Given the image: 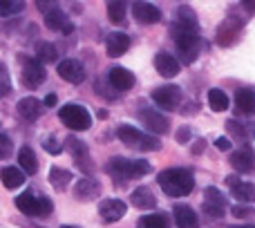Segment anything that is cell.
Segmentation results:
<instances>
[{"mask_svg":"<svg viewBox=\"0 0 255 228\" xmlns=\"http://www.w3.org/2000/svg\"><path fill=\"white\" fill-rule=\"evenodd\" d=\"M157 184L168 197H186L195 188V177L188 168H166L157 175Z\"/></svg>","mask_w":255,"mask_h":228,"instance_id":"cell-1","label":"cell"},{"mask_svg":"<svg viewBox=\"0 0 255 228\" xmlns=\"http://www.w3.org/2000/svg\"><path fill=\"white\" fill-rule=\"evenodd\" d=\"M170 36L175 40L177 54H179V61L190 65V63L197 61L199 56V47H202V38H199V29L195 27H186L181 22L170 25Z\"/></svg>","mask_w":255,"mask_h":228,"instance_id":"cell-2","label":"cell"},{"mask_svg":"<svg viewBox=\"0 0 255 228\" xmlns=\"http://www.w3.org/2000/svg\"><path fill=\"white\" fill-rule=\"evenodd\" d=\"M152 170L148 161L143 159H126V157H112L110 161L106 163V172L112 177V179L119 184H126V181L134 179V177H141V175H148Z\"/></svg>","mask_w":255,"mask_h":228,"instance_id":"cell-3","label":"cell"},{"mask_svg":"<svg viewBox=\"0 0 255 228\" xmlns=\"http://www.w3.org/2000/svg\"><path fill=\"white\" fill-rule=\"evenodd\" d=\"M117 136H119L128 148H132V150L152 152V150L161 148V143H159V139L154 134H145V132L136 130V127L130 125V123H121V125L117 127Z\"/></svg>","mask_w":255,"mask_h":228,"instance_id":"cell-4","label":"cell"},{"mask_svg":"<svg viewBox=\"0 0 255 228\" xmlns=\"http://www.w3.org/2000/svg\"><path fill=\"white\" fill-rule=\"evenodd\" d=\"M16 208L27 217H47L52 213L54 204L49 197L36 193V190H25L16 197Z\"/></svg>","mask_w":255,"mask_h":228,"instance_id":"cell-5","label":"cell"},{"mask_svg":"<svg viewBox=\"0 0 255 228\" xmlns=\"http://www.w3.org/2000/svg\"><path fill=\"white\" fill-rule=\"evenodd\" d=\"M58 118H61L63 125H67L70 130H76V132H85L92 125L90 112L85 110L83 106H79V103H65V106L58 110Z\"/></svg>","mask_w":255,"mask_h":228,"instance_id":"cell-6","label":"cell"},{"mask_svg":"<svg viewBox=\"0 0 255 228\" xmlns=\"http://www.w3.org/2000/svg\"><path fill=\"white\" fill-rule=\"evenodd\" d=\"M152 101L157 108H163V110H175L181 103V88L177 85H159V88L152 90Z\"/></svg>","mask_w":255,"mask_h":228,"instance_id":"cell-7","label":"cell"},{"mask_svg":"<svg viewBox=\"0 0 255 228\" xmlns=\"http://www.w3.org/2000/svg\"><path fill=\"white\" fill-rule=\"evenodd\" d=\"M65 148L70 150V154H72L76 166H79L83 172H88V177H90V172L94 170V163H92V157H90V152H88V145H85L83 141H79L76 136H67Z\"/></svg>","mask_w":255,"mask_h":228,"instance_id":"cell-8","label":"cell"},{"mask_svg":"<svg viewBox=\"0 0 255 228\" xmlns=\"http://www.w3.org/2000/svg\"><path fill=\"white\" fill-rule=\"evenodd\" d=\"M139 118L152 134H166V132L170 130V121H168L161 112L154 110V108H143V110H139Z\"/></svg>","mask_w":255,"mask_h":228,"instance_id":"cell-9","label":"cell"},{"mask_svg":"<svg viewBox=\"0 0 255 228\" xmlns=\"http://www.w3.org/2000/svg\"><path fill=\"white\" fill-rule=\"evenodd\" d=\"M56 72L63 81H67V83H72V85H79L85 81V67H83V63L76 61V58H65V61H61Z\"/></svg>","mask_w":255,"mask_h":228,"instance_id":"cell-10","label":"cell"},{"mask_svg":"<svg viewBox=\"0 0 255 228\" xmlns=\"http://www.w3.org/2000/svg\"><path fill=\"white\" fill-rule=\"evenodd\" d=\"M240 31H242V18H235V16L226 18V20L217 27V45H222V47L233 45L235 40H238Z\"/></svg>","mask_w":255,"mask_h":228,"instance_id":"cell-11","label":"cell"},{"mask_svg":"<svg viewBox=\"0 0 255 228\" xmlns=\"http://www.w3.org/2000/svg\"><path fill=\"white\" fill-rule=\"evenodd\" d=\"M132 16H134L136 22H141V25H154V22L161 20V9L154 7L152 2L136 0V2H132Z\"/></svg>","mask_w":255,"mask_h":228,"instance_id":"cell-12","label":"cell"},{"mask_svg":"<svg viewBox=\"0 0 255 228\" xmlns=\"http://www.w3.org/2000/svg\"><path fill=\"white\" fill-rule=\"evenodd\" d=\"M45 76H47V72H45L40 61L29 58V61L22 63V83H25L27 88H38V85H43Z\"/></svg>","mask_w":255,"mask_h":228,"instance_id":"cell-13","label":"cell"},{"mask_svg":"<svg viewBox=\"0 0 255 228\" xmlns=\"http://www.w3.org/2000/svg\"><path fill=\"white\" fill-rule=\"evenodd\" d=\"M126 213H128V206L121 199H103V202L99 204V215H101V220L108 222V224H115V222L124 220Z\"/></svg>","mask_w":255,"mask_h":228,"instance_id":"cell-14","label":"cell"},{"mask_svg":"<svg viewBox=\"0 0 255 228\" xmlns=\"http://www.w3.org/2000/svg\"><path fill=\"white\" fill-rule=\"evenodd\" d=\"M99 195H101V181H97L94 177H83V179L76 181L74 197L79 199V202H92Z\"/></svg>","mask_w":255,"mask_h":228,"instance_id":"cell-15","label":"cell"},{"mask_svg":"<svg viewBox=\"0 0 255 228\" xmlns=\"http://www.w3.org/2000/svg\"><path fill=\"white\" fill-rule=\"evenodd\" d=\"M130 45H132V40L128 34H124V31H112L106 38V52H108V56L117 58V56H124L128 49H130Z\"/></svg>","mask_w":255,"mask_h":228,"instance_id":"cell-16","label":"cell"},{"mask_svg":"<svg viewBox=\"0 0 255 228\" xmlns=\"http://www.w3.org/2000/svg\"><path fill=\"white\" fill-rule=\"evenodd\" d=\"M108 83H110L117 92H128V90H132V85H134V74H132L130 70H126V67H112V70L108 72Z\"/></svg>","mask_w":255,"mask_h":228,"instance_id":"cell-17","label":"cell"},{"mask_svg":"<svg viewBox=\"0 0 255 228\" xmlns=\"http://www.w3.org/2000/svg\"><path fill=\"white\" fill-rule=\"evenodd\" d=\"M172 217H175L177 228H199V217L188 204H175L172 208Z\"/></svg>","mask_w":255,"mask_h":228,"instance_id":"cell-18","label":"cell"},{"mask_svg":"<svg viewBox=\"0 0 255 228\" xmlns=\"http://www.w3.org/2000/svg\"><path fill=\"white\" fill-rule=\"evenodd\" d=\"M45 103H40L36 97H25V99H20L18 101V106H16V112H18V116L20 118H25V121H36V118L43 114L45 110Z\"/></svg>","mask_w":255,"mask_h":228,"instance_id":"cell-19","label":"cell"},{"mask_svg":"<svg viewBox=\"0 0 255 228\" xmlns=\"http://www.w3.org/2000/svg\"><path fill=\"white\" fill-rule=\"evenodd\" d=\"M154 67H157V72L163 79H175V76L179 74V61L168 52H159L157 56H154Z\"/></svg>","mask_w":255,"mask_h":228,"instance_id":"cell-20","label":"cell"},{"mask_svg":"<svg viewBox=\"0 0 255 228\" xmlns=\"http://www.w3.org/2000/svg\"><path fill=\"white\" fill-rule=\"evenodd\" d=\"M231 166L238 172H242V175L244 172H253L255 170V154L249 148L235 150V152L231 154Z\"/></svg>","mask_w":255,"mask_h":228,"instance_id":"cell-21","label":"cell"},{"mask_svg":"<svg viewBox=\"0 0 255 228\" xmlns=\"http://www.w3.org/2000/svg\"><path fill=\"white\" fill-rule=\"evenodd\" d=\"M235 110L244 116H253L255 114V92L249 88H242L235 92Z\"/></svg>","mask_w":255,"mask_h":228,"instance_id":"cell-22","label":"cell"},{"mask_svg":"<svg viewBox=\"0 0 255 228\" xmlns=\"http://www.w3.org/2000/svg\"><path fill=\"white\" fill-rule=\"evenodd\" d=\"M45 25H47V29L52 31H63V34H70L72 29H74V25H72L70 20H67V16L61 11V9H52L49 13H45Z\"/></svg>","mask_w":255,"mask_h":228,"instance_id":"cell-23","label":"cell"},{"mask_svg":"<svg viewBox=\"0 0 255 228\" xmlns=\"http://www.w3.org/2000/svg\"><path fill=\"white\" fill-rule=\"evenodd\" d=\"M132 204H134V208L150 211V208L157 206V197H154V193L148 188V186H139V188L132 193Z\"/></svg>","mask_w":255,"mask_h":228,"instance_id":"cell-24","label":"cell"},{"mask_svg":"<svg viewBox=\"0 0 255 228\" xmlns=\"http://www.w3.org/2000/svg\"><path fill=\"white\" fill-rule=\"evenodd\" d=\"M2 184H4V188H9V190L20 188V186L25 184V170L13 168V166H4L2 168Z\"/></svg>","mask_w":255,"mask_h":228,"instance_id":"cell-25","label":"cell"},{"mask_svg":"<svg viewBox=\"0 0 255 228\" xmlns=\"http://www.w3.org/2000/svg\"><path fill=\"white\" fill-rule=\"evenodd\" d=\"M18 161H20V168L27 175H36V172H38V159H36V152L29 145H22V148L18 150Z\"/></svg>","mask_w":255,"mask_h":228,"instance_id":"cell-26","label":"cell"},{"mask_svg":"<svg viewBox=\"0 0 255 228\" xmlns=\"http://www.w3.org/2000/svg\"><path fill=\"white\" fill-rule=\"evenodd\" d=\"M72 181V172L65 170V168H58V166H52L49 168V184L54 186V190L63 193V190L70 186Z\"/></svg>","mask_w":255,"mask_h":228,"instance_id":"cell-27","label":"cell"},{"mask_svg":"<svg viewBox=\"0 0 255 228\" xmlns=\"http://www.w3.org/2000/svg\"><path fill=\"white\" fill-rule=\"evenodd\" d=\"M231 197H235L240 204H253L255 202V184L240 181L235 188H231Z\"/></svg>","mask_w":255,"mask_h":228,"instance_id":"cell-28","label":"cell"},{"mask_svg":"<svg viewBox=\"0 0 255 228\" xmlns=\"http://www.w3.org/2000/svg\"><path fill=\"white\" fill-rule=\"evenodd\" d=\"M139 228H170V217L166 213H150L139 220Z\"/></svg>","mask_w":255,"mask_h":228,"instance_id":"cell-29","label":"cell"},{"mask_svg":"<svg viewBox=\"0 0 255 228\" xmlns=\"http://www.w3.org/2000/svg\"><path fill=\"white\" fill-rule=\"evenodd\" d=\"M208 106L213 108V112L229 110V97H226L224 90H220V88L208 90Z\"/></svg>","mask_w":255,"mask_h":228,"instance_id":"cell-30","label":"cell"},{"mask_svg":"<svg viewBox=\"0 0 255 228\" xmlns=\"http://www.w3.org/2000/svg\"><path fill=\"white\" fill-rule=\"evenodd\" d=\"M36 54H38V61L40 63H56L58 61V49L54 43H47V40H43V43L36 45Z\"/></svg>","mask_w":255,"mask_h":228,"instance_id":"cell-31","label":"cell"},{"mask_svg":"<svg viewBox=\"0 0 255 228\" xmlns=\"http://www.w3.org/2000/svg\"><path fill=\"white\" fill-rule=\"evenodd\" d=\"M126 9H128V4L124 0H110V2H108V18H110L115 25H121V22L126 20Z\"/></svg>","mask_w":255,"mask_h":228,"instance_id":"cell-32","label":"cell"},{"mask_svg":"<svg viewBox=\"0 0 255 228\" xmlns=\"http://www.w3.org/2000/svg\"><path fill=\"white\" fill-rule=\"evenodd\" d=\"M204 197H206L204 199V204H208V206L220 208V211H224L226 208V197L215 188V186H208V188L204 190Z\"/></svg>","mask_w":255,"mask_h":228,"instance_id":"cell-33","label":"cell"},{"mask_svg":"<svg viewBox=\"0 0 255 228\" xmlns=\"http://www.w3.org/2000/svg\"><path fill=\"white\" fill-rule=\"evenodd\" d=\"M177 22H181V25H186V27H195V29H199L197 16H195V11L188 7V4H181V7L177 9Z\"/></svg>","mask_w":255,"mask_h":228,"instance_id":"cell-34","label":"cell"},{"mask_svg":"<svg viewBox=\"0 0 255 228\" xmlns=\"http://www.w3.org/2000/svg\"><path fill=\"white\" fill-rule=\"evenodd\" d=\"M25 9V2L22 0H2V4H0V13H2L4 18L9 16V13H18Z\"/></svg>","mask_w":255,"mask_h":228,"instance_id":"cell-35","label":"cell"},{"mask_svg":"<svg viewBox=\"0 0 255 228\" xmlns=\"http://www.w3.org/2000/svg\"><path fill=\"white\" fill-rule=\"evenodd\" d=\"M231 213H233V217H238V220H247V217H253L255 211L249 204H238V206L231 208Z\"/></svg>","mask_w":255,"mask_h":228,"instance_id":"cell-36","label":"cell"},{"mask_svg":"<svg viewBox=\"0 0 255 228\" xmlns=\"http://www.w3.org/2000/svg\"><path fill=\"white\" fill-rule=\"evenodd\" d=\"M43 148L47 150L49 154H61L63 152V143L56 139V136H47V139L43 141Z\"/></svg>","mask_w":255,"mask_h":228,"instance_id":"cell-37","label":"cell"},{"mask_svg":"<svg viewBox=\"0 0 255 228\" xmlns=\"http://www.w3.org/2000/svg\"><path fill=\"white\" fill-rule=\"evenodd\" d=\"M0 79H2V97H7L11 92V83H9V72H7V65L0 67Z\"/></svg>","mask_w":255,"mask_h":228,"instance_id":"cell-38","label":"cell"},{"mask_svg":"<svg viewBox=\"0 0 255 228\" xmlns=\"http://www.w3.org/2000/svg\"><path fill=\"white\" fill-rule=\"evenodd\" d=\"M0 141H2V152H0V157L2 159H9V154H11V141H9V136L2 132V136H0Z\"/></svg>","mask_w":255,"mask_h":228,"instance_id":"cell-39","label":"cell"},{"mask_svg":"<svg viewBox=\"0 0 255 228\" xmlns=\"http://www.w3.org/2000/svg\"><path fill=\"white\" fill-rule=\"evenodd\" d=\"M202 211H204V215H211L213 220H220V217L224 215V211H220V208H213V206H208V204H204Z\"/></svg>","mask_w":255,"mask_h":228,"instance_id":"cell-40","label":"cell"},{"mask_svg":"<svg viewBox=\"0 0 255 228\" xmlns=\"http://www.w3.org/2000/svg\"><path fill=\"white\" fill-rule=\"evenodd\" d=\"M231 145H233V143H231L229 136H220V139L215 141V148L217 150H231Z\"/></svg>","mask_w":255,"mask_h":228,"instance_id":"cell-41","label":"cell"},{"mask_svg":"<svg viewBox=\"0 0 255 228\" xmlns=\"http://www.w3.org/2000/svg\"><path fill=\"white\" fill-rule=\"evenodd\" d=\"M43 103H45V108H54L56 106V94H47Z\"/></svg>","mask_w":255,"mask_h":228,"instance_id":"cell-42","label":"cell"},{"mask_svg":"<svg viewBox=\"0 0 255 228\" xmlns=\"http://www.w3.org/2000/svg\"><path fill=\"white\" fill-rule=\"evenodd\" d=\"M177 139H179V141H181V143H184V141H186V139H188V127H181V130H179V132H177Z\"/></svg>","mask_w":255,"mask_h":228,"instance_id":"cell-43","label":"cell"},{"mask_svg":"<svg viewBox=\"0 0 255 228\" xmlns=\"http://www.w3.org/2000/svg\"><path fill=\"white\" fill-rule=\"evenodd\" d=\"M242 7H247L249 11H255V2H249V0H244V2H242Z\"/></svg>","mask_w":255,"mask_h":228,"instance_id":"cell-44","label":"cell"},{"mask_svg":"<svg viewBox=\"0 0 255 228\" xmlns=\"http://www.w3.org/2000/svg\"><path fill=\"white\" fill-rule=\"evenodd\" d=\"M204 143H206V141H202V139L197 141V145H195V152H197V154H199V152H202V150H204Z\"/></svg>","mask_w":255,"mask_h":228,"instance_id":"cell-45","label":"cell"},{"mask_svg":"<svg viewBox=\"0 0 255 228\" xmlns=\"http://www.w3.org/2000/svg\"><path fill=\"white\" fill-rule=\"evenodd\" d=\"M231 228H255V226H231Z\"/></svg>","mask_w":255,"mask_h":228,"instance_id":"cell-46","label":"cell"},{"mask_svg":"<svg viewBox=\"0 0 255 228\" xmlns=\"http://www.w3.org/2000/svg\"><path fill=\"white\" fill-rule=\"evenodd\" d=\"M61 228H79V226H61Z\"/></svg>","mask_w":255,"mask_h":228,"instance_id":"cell-47","label":"cell"}]
</instances>
